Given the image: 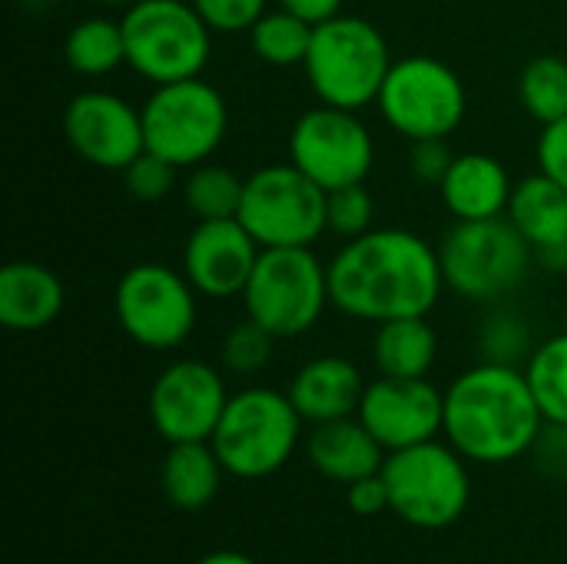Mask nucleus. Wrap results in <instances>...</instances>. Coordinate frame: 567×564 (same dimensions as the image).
Returning a JSON list of instances; mask_svg holds the SVG:
<instances>
[{"mask_svg":"<svg viewBox=\"0 0 567 564\" xmlns=\"http://www.w3.org/2000/svg\"><path fill=\"white\" fill-rule=\"evenodd\" d=\"M445 289L439 249L409 229H369L329 263V299L362 322L429 316Z\"/></svg>","mask_w":567,"mask_h":564,"instance_id":"nucleus-1","label":"nucleus"},{"mask_svg":"<svg viewBox=\"0 0 567 564\" xmlns=\"http://www.w3.org/2000/svg\"><path fill=\"white\" fill-rule=\"evenodd\" d=\"M545 416L515 366L482 362L445 392V435L452 449L482 465L522 459L542 439Z\"/></svg>","mask_w":567,"mask_h":564,"instance_id":"nucleus-2","label":"nucleus"},{"mask_svg":"<svg viewBox=\"0 0 567 564\" xmlns=\"http://www.w3.org/2000/svg\"><path fill=\"white\" fill-rule=\"evenodd\" d=\"M392 63L395 60L389 53V40L372 20L339 13L316 23L302 70L319 103L362 110L379 100Z\"/></svg>","mask_w":567,"mask_h":564,"instance_id":"nucleus-3","label":"nucleus"},{"mask_svg":"<svg viewBox=\"0 0 567 564\" xmlns=\"http://www.w3.org/2000/svg\"><path fill=\"white\" fill-rule=\"evenodd\" d=\"M246 316L276 339H296L309 332L329 299V266H322L312 246H272L259 253V263L243 289Z\"/></svg>","mask_w":567,"mask_h":564,"instance_id":"nucleus-4","label":"nucleus"},{"mask_svg":"<svg viewBox=\"0 0 567 564\" xmlns=\"http://www.w3.org/2000/svg\"><path fill=\"white\" fill-rule=\"evenodd\" d=\"M445 286L462 299L492 302L522 286L535 249L508 216L455 219L439 246Z\"/></svg>","mask_w":567,"mask_h":564,"instance_id":"nucleus-5","label":"nucleus"},{"mask_svg":"<svg viewBox=\"0 0 567 564\" xmlns=\"http://www.w3.org/2000/svg\"><path fill=\"white\" fill-rule=\"evenodd\" d=\"M126 63L150 83L199 76L213 53V30L186 0H136L123 13Z\"/></svg>","mask_w":567,"mask_h":564,"instance_id":"nucleus-6","label":"nucleus"},{"mask_svg":"<svg viewBox=\"0 0 567 564\" xmlns=\"http://www.w3.org/2000/svg\"><path fill=\"white\" fill-rule=\"evenodd\" d=\"M299 429L302 416L289 396L276 389H243L239 396H229L209 442L229 475L252 482L279 472L289 462Z\"/></svg>","mask_w":567,"mask_h":564,"instance_id":"nucleus-7","label":"nucleus"},{"mask_svg":"<svg viewBox=\"0 0 567 564\" xmlns=\"http://www.w3.org/2000/svg\"><path fill=\"white\" fill-rule=\"evenodd\" d=\"M465 455L442 442H422L412 449L389 452L382 479L389 485L392 512L412 529L439 532L455 525L472 495Z\"/></svg>","mask_w":567,"mask_h":564,"instance_id":"nucleus-8","label":"nucleus"},{"mask_svg":"<svg viewBox=\"0 0 567 564\" xmlns=\"http://www.w3.org/2000/svg\"><path fill=\"white\" fill-rule=\"evenodd\" d=\"M146 150L179 170L206 163L226 140L229 110L223 93L203 76L159 83L140 106Z\"/></svg>","mask_w":567,"mask_h":564,"instance_id":"nucleus-9","label":"nucleus"},{"mask_svg":"<svg viewBox=\"0 0 567 564\" xmlns=\"http://www.w3.org/2000/svg\"><path fill=\"white\" fill-rule=\"evenodd\" d=\"M375 103L385 123L415 143L452 136L465 120L468 93L449 63L439 57L412 53L392 63Z\"/></svg>","mask_w":567,"mask_h":564,"instance_id":"nucleus-10","label":"nucleus"},{"mask_svg":"<svg viewBox=\"0 0 567 564\" xmlns=\"http://www.w3.org/2000/svg\"><path fill=\"white\" fill-rule=\"evenodd\" d=\"M262 249L312 246L326 229V189L296 163H272L246 176L236 216Z\"/></svg>","mask_w":567,"mask_h":564,"instance_id":"nucleus-11","label":"nucleus"},{"mask_svg":"<svg viewBox=\"0 0 567 564\" xmlns=\"http://www.w3.org/2000/svg\"><path fill=\"white\" fill-rule=\"evenodd\" d=\"M120 329L143 349H176L196 326V289L186 273L140 263L123 273L113 296Z\"/></svg>","mask_w":567,"mask_h":564,"instance_id":"nucleus-12","label":"nucleus"},{"mask_svg":"<svg viewBox=\"0 0 567 564\" xmlns=\"http://www.w3.org/2000/svg\"><path fill=\"white\" fill-rule=\"evenodd\" d=\"M289 163L329 193L349 183H365L375 163V143L355 110L319 103L292 123Z\"/></svg>","mask_w":567,"mask_h":564,"instance_id":"nucleus-13","label":"nucleus"},{"mask_svg":"<svg viewBox=\"0 0 567 564\" xmlns=\"http://www.w3.org/2000/svg\"><path fill=\"white\" fill-rule=\"evenodd\" d=\"M223 376L203 359H179L150 389V422L169 442H209L226 412Z\"/></svg>","mask_w":567,"mask_h":564,"instance_id":"nucleus-14","label":"nucleus"},{"mask_svg":"<svg viewBox=\"0 0 567 564\" xmlns=\"http://www.w3.org/2000/svg\"><path fill=\"white\" fill-rule=\"evenodd\" d=\"M63 136L80 160L123 173L143 150V113L106 90L76 93L63 110Z\"/></svg>","mask_w":567,"mask_h":564,"instance_id":"nucleus-15","label":"nucleus"},{"mask_svg":"<svg viewBox=\"0 0 567 564\" xmlns=\"http://www.w3.org/2000/svg\"><path fill=\"white\" fill-rule=\"evenodd\" d=\"M355 416L385 452H399L445 432V396L425 379L382 376L365 386Z\"/></svg>","mask_w":567,"mask_h":564,"instance_id":"nucleus-16","label":"nucleus"},{"mask_svg":"<svg viewBox=\"0 0 567 564\" xmlns=\"http://www.w3.org/2000/svg\"><path fill=\"white\" fill-rule=\"evenodd\" d=\"M262 246L239 219H199L183 246V273L199 296H243Z\"/></svg>","mask_w":567,"mask_h":564,"instance_id":"nucleus-17","label":"nucleus"},{"mask_svg":"<svg viewBox=\"0 0 567 564\" xmlns=\"http://www.w3.org/2000/svg\"><path fill=\"white\" fill-rule=\"evenodd\" d=\"M286 396L292 399L302 422L322 425L359 412L365 396V379L355 362L342 356H319L292 376Z\"/></svg>","mask_w":567,"mask_h":564,"instance_id":"nucleus-18","label":"nucleus"},{"mask_svg":"<svg viewBox=\"0 0 567 564\" xmlns=\"http://www.w3.org/2000/svg\"><path fill=\"white\" fill-rule=\"evenodd\" d=\"M512 176L492 153H458L439 183L442 203L455 219H495L508 213Z\"/></svg>","mask_w":567,"mask_h":564,"instance_id":"nucleus-19","label":"nucleus"},{"mask_svg":"<svg viewBox=\"0 0 567 564\" xmlns=\"http://www.w3.org/2000/svg\"><path fill=\"white\" fill-rule=\"evenodd\" d=\"M66 293L53 269L17 259L0 269V326L10 332H40L63 312Z\"/></svg>","mask_w":567,"mask_h":564,"instance_id":"nucleus-20","label":"nucleus"},{"mask_svg":"<svg viewBox=\"0 0 567 564\" xmlns=\"http://www.w3.org/2000/svg\"><path fill=\"white\" fill-rule=\"evenodd\" d=\"M382 452L385 449L359 422V416L355 419L349 416V419L322 422L306 439V455H309L312 469L319 475L332 479V482H342V485L379 475L382 465H385Z\"/></svg>","mask_w":567,"mask_h":564,"instance_id":"nucleus-21","label":"nucleus"},{"mask_svg":"<svg viewBox=\"0 0 567 564\" xmlns=\"http://www.w3.org/2000/svg\"><path fill=\"white\" fill-rule=\"evenodd\" d=\"M505 216L532 243L535 253L567 243V189L542 170L515 183Z\"/></svg>","mask_w":567,"mask_h":564,"instance_id":"nucleus-22","label":"nucleus"},{"mask_svg":"<svg viewBox=\"0 0 567 564\" xmlns=\"http://www.w3.org/2000/svg\"><path fill=\"white\" fill-rule=\"evenodd\" d=\"M223 472L226 469H223L213 442H176V445H169V452L163 459L159 482H163L169 505H176L183 512H196L216 499Z\"/></svg>","mask_w":567,"mask_h":564,"instance_id":"nucleus-23","label":"nucleus"},{"mask_svg":"<svg viewBox=\"0 0 567 564\" xmlns=\"http://www.w3.org/2000/svg\"><path fill=\"white\" fill-rule=\"evenodd\" d=\"M372 356H375V366L382 376L425 379L429 369L435 366V356H439V336L425 316H405V319L379 322Z\"/></svg>","mask_w":567,"mask_h":564,"instance_id":"nucleus-24","label":"nucleus"},{"mask_svg":"<svg viewBox=\"0 0 567 564\" xmlns=\"http://www.w3.org/2000/svg\"><path fill=\"white\" fill-rule=\"evenodd\" d=\"M63 60L80 76H106L126 63L123 23L110 17H86L70 27L63 40Z\"/></svg>","mask_w":567,"mask_h":564,"instance_id":"nucleus-25","label":"nucleus"},{"mask_svg":"<svg viewBox=\"0 0 567 564\" xmlns=\"http://www.w3.org/2000/svg\"><path fill=\"white\" fill-rule=\"evenodd\" d=\"M312 30L316 23L296 17L286 7L266 10L249 30V47L269 66H302L312 47Z\"/></svg>","mask_w":567,"mask_h":564,"instance_id":"nucleus-26","label":"nucleus"},{"mask_svg":"<svg viewBox=\"0 0 567 564\" xmlns=\"http://www.w3.org/2000/svg\"><path fill=\"white\" fill-rule=\"evenodd\" d=\"M246 180L219 163H199L189 166V176L183 183V203L196 219H236L243 206Z\"/></svg>","mask_w":567,"mask_h":564,"instance_id":"nucleus-27","label":"nucleus"},{"mask_svg":"<svg viewBox=\"0 0 567 564\" xmlns=\"http://www.w3.org/2000/svg\"><path fill=\"white\" fill-rule=\"evenodd\" d=\"M518 96L528 116H535L542 126L558 123L567 116V60L555 53H542L532 63H525L518 76Z\"/></svg>","mask_w":567,"mask_h":564,"instance_id":"nucleus-28","label":"nucleus"},{"mask_svg":"<svg viewBox=\"0 0 567 564\" xmlns=\"http://www.w3.org/2000/svg\"><path fill=\"white\" fill-rule=\"evenodd\" d=\"M528 386L548 425H567V332L545 339L528 359Z\"/></svg>","mask_w":567,"mask_h":564,"instance_id":"nucleus-29","label":"nucleus"},{"mask_svg":"<svg viewBox=\"0 0 567 564\" xmlns=\"http://www.w3.org/2000/svg\"><path fill=\"white\" fill-rule=\"evenodd\" d=\"M326 216H329V233H336L342 239H355L372 229V216H375L372 193L365 189V183H349V186L329 189Z\"/></svg>","mask_w":567,"mask_h":564,"instance_id":"nucleus-30","label":"nucleus"},{"mask_svg":"<svg viewBox=\"0 0 567 564\" xmlns=\"http://www.w3.org/2000/svg\"><path fill=\"white\" fill-rule=\"evenodd\" d=\"M272 342L276 336H269L259 322L246 316V322L233 326L223 339V366L236 376H252L272 359Z\"/></svg>","mask_w":567,"mask_h":564,"instance_id":"nucleus-31","label":"nucleus"},{"mask_svg":"<svg viewBox=\"0 0 567 564\" xmlns=\"http://www.w3.org/2000/svg\"><path fill=\"white\" fill-rule=\"evenodd\" d=\"M176 173L179 166L163 160L159 153L153 150H143L126 170H123V186L133 199L140 203H156V199H166L176 186Z\"/></svg>","mask_w":567,"mask_h":564,"instance_id":"nucleus-32","label":"nucleus"},{"mask_svg":"<svg viewBox=\"0 0 567 564\" xmlns=\"http://www.w3.org/2000/svg\"><path fill=\"white\" fill-rule=\"evenodd\" d=\"M482 346L488 362H502V366H515L518 359L528 356L532 349V332L525 326L522 316L515 312H502L495 319H488L485 332H482Z\"/></svg>","mask_w":567,"mask_h":564,"instance_id":"nucleus-33","label":"nucleus"},{"mask_svg":"<svg viewBox=\"0 0 567 564\" xmlns=\"http://www.w3.org/2000/svg\"><path fill=\"white\" fill-rule=\"evenodd\" d=\"M213 33H239L252 30V23L266 13V0H189Z\"/></svg>","mask_w":567,"mask_h":564,"instance_id":"nucleus-34","label":"nucleus"},{"mask_svg":"<svg viewBox=\"0 0 567 564\" xmlns=\"http://www.w3.org/2000/svg\"><path fill=\"white\" fill-rule=\"evenodd\" d=\"M538 166L545 176H551L558 186L567 189V116L558 123H548L538 136Z\"/></svg>","mask_w":567,"mask_h":564,"instance_id":"nucleus-35","label":"nucleus"},{"mask_svg":"<svg viewBox=\"0 0 567 564\" xmlns=\"http://www.w3.org/2000/svg\"><path fill=\"white\" fill-rule=\"evenodd\" d=\"M452 160H455V153L449 150L445 140H415L412 143V173L422 183H435L439 186L445 180Z\"/></svg>","mask_w":567,"mask_h":564,"instance_id":"nucleus-36","label":"nucleus"},{"mask_svg":"<svg viewBox=\"0 0 567 564\" xmlns=\"http://www.w3.org/2000/svg\"><path fill=\"white\" fill-rule=\"evenodd\" d=\"M346 489H349L346 502H349V509H352L355 515L372 519V515H382L385 509H392V505H389V485H385L382 472H379V475H369V479H359V482H352V485H346Z\"/></svg>","mask_w":567,"mask_h":564,"instance_id":"nucleus-37","label":"nucleus"},{"mask_svg":"<svg viewBox=\"0 0 567 564\" xmlns=\"http://www.w3.org/2000/svg\"><path fill=\"white\" fill-rule=\"evenodd\" d=\"M342 3L346 0H279V7L292 10L296 17L309 20V23H322V20H332L342 13Z\"/></svg>","mask_w":567,"mask_h":564,"instance_id":"nucleus-38","label":"nucleus"},{"mask_svg":"<svg viewBox=\"0 0 567 564\" xmlns=\"http://www.w3.org/2000/svg\"><path fill=\"white\" fill-rule=\"evenodd\" d=\"M196 564H256L249 555H239V552H213L206 558H199Z\"/></svg>","mask_w":567,"mask_h":564,"instance_id":"nucleus-39","label":"nucleus"},{"mask_svg":"<svg viewBox=\"0 0 567 564\" xmlns=\"http://www.w3.org/2000/svg\"><path fill=\"white\" fill-rule=\"evenodd\" d=\"M103 3H130V0H103Z\"/></svg>","mask_w":567,"mask_h":564,"instance_id":"nucleus-40","label":"nucleus"}]
</instances>
